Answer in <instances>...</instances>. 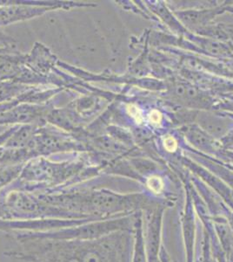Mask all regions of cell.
<instances>
[{
  "mask_svg": "<svg viewBox=\"0 0 233 262\" xmlns=\"http://www.w3.org/2000/svg\"><path fill=\"white\" fill-rule=\"evenodd\" d=\"M165 90L172 101L192 111H210L218 102L212 95L186 80L169 81L165 83Z\"/></svg>",
  "mask_w": 233,
  "mask_h": 262,
  "instance_id": "obj_1",
  "label": "cell"
},
{
  "mask_svg": "<svg viewBox=\"0 0 233 262\" xmlns=\"http://www.w3.org/2000/svg\"><path fill=\"white\" fill-rule=\"evenodd\" d=\"M180 134L183 136L186 142L191 145V148L201 154L213 158H228L233 159V153L230 149H225L220 141L216 140L197 124L190 123L185 124L179 128Z\"/></svg>",
  "mask_w": 233,
  "mask_h": 262,
  "instance_id": "obj_2",
  "label": "cell"
},
{
  "mask_svg": "<svg viewBox=\"0 0 233 262\" xmlns=\"http://www.w3.org/2000/svg\"><path fill=\"white\" fill-rule=\"evenodd\" d=\"M193 123L218 141H221L233 131V114H221L210 111H197Z\"/></svg>",
  "mask_w": 233,
  "mask_h": 262,
  "instance_id": "obj_3",
  "label": "cell"
},
{
  "mask_svg": "<svg viewBox=\"0 0 233 262\" xmlns=\"http://www.w3.org/2000/svg\"><path fill=\"white\" fill-rule=\"evenodd\" d=\"M229 4H222L219 6L207 8H188L172 11L180 23L189 32L194 34L213 24L217 16L226 12Z\"/></svg>",
  "mask_w": 233,
  "mask_h": 262,
  "instance_id": "obj_4",
  "label": "cell"
},
{
  "mask_svg": "<svg viewBox=\"0 0 233 262\" xmlns=\"http://www.w3.org/2000/svg\"><path fill=\"white\" fill-rule=\"evenodd\" d=\"M161 217L162 212L157 209L149 220L147 237L145 242L148 262H158V255L160 251Z\"/></svg>",
  "mask_w": 233,
  "mask_h": 262,
  "instance_id": "obj_5",
  "label": "cell"
},
{
  "mask_svg": "<svg viewBox=\"0 0 233 262\" xmlns=\"http://www.w3.org/2000/svg\"><path fill=\"white\" fill-rule=\"evenodd\" d=\"M151 7L152 12L156 13L167 25L170 29L174 33H177L181 38H186L191 34V32L187 30L183 25L180 23L177 17L174 15L172 11L169 9L167 6L163 2H157L156 4H148Z\"/></svg>",
  "mask_w": 233,
  "mask_h": 262,
  "instance_id": "obj_6",
  "label": "cell"
},
{
  "mask_svg": "<svg viewBox=\"0 0 233 262\" xmlns=\"http://www.w3.org/2000/svg\"><path fill=\"white\" fill-rule=\"evenodd\" d=\"M135 247H134V254H133V262H148L146 247H145V239L143 234L142 221L140 219H137L135 224Z\"/></svg>",
  "mask_w": 233,
  "mask_h": 262,
  "instance_id": "obj_7",
  "label": "cell"
},
{
  "mask_svg": "<svg viewBox=\"0 0 233 262\" xmlns=\"http://www.w3.org/2000/svg\"><path fill=\"white\" fill-rule=\"evenodd\" d=\"M213 38L227 45L233 54V26L215 24L213 27Z\"/></svg>",
  "mask_w": 233,
  "mask_h": 262,
  "instance_id": "obj_8",
  "label": "cell"
},
{
  "mask_svg": "<svg viewBox=\"0 0 233 262\" xmlns=\"http://www.w3.org/2000/svg\"><path fill=\"white\" fill-rule=\"evenodd\" d=\"M146 185L153 193L160 194L165 188V183L160 177L151 175L146 179Z\"/></svg>",
  "mask_w": 233,
  "mask_h": 262,
  "instance_id": "obj_9",
  "label": "cell"
},
{
  "mask_svg": "<svg viewBox=\"0 0 233 262\" xmlns=\"http://www.w3.org/2000/svg\"><path fill=\"white\" fill-rule=\"evenodd\" d=\"M163 147L168 153H175L179 148L178 141L173 136H166L163 139Z\"/></svg>",
  "mask_w": 233,
  "mask_h": 262,
  "instance_id": "obj_10",
  "label": "cell"
},
{
  "mask_svg": "<svg viewBox=\"0 0 233 262\" xmlns=\"http://www.w3.org/2000/svg\"><path fill=\"white\" fill-rule=\"evenodd\" d=\"M127 112L129 114V116L133 118L138 124H142L144 122V115L141 110L139 108L137 105L129 104L126 107Z\"/></svg>",
  "mask_w": 233,
  "mask_h": 262,
  "instance_id": "obj_11",
  "label": "cell"
},
{
  "mask_svg": "<svg viewBox=\"0 0 233 262\" xmlns=\"http://www.w3.org/2000/svg\"><path fill=\"white\" fill-rule=\"evenodd\" d=\"M148 120L151 122V124L155 127L161 125L164 121V115L159 110L154 108L148 115Z\"/></svg>",
  "mask_w": 233,
  "mask_h": 262,
  "instance_id": "obj_12",
  "label": "cell"
},
{
  "mask_svg": "<svg viewBox=\"0 0 233 262\" xmlns=\"http://www.w3.org/2000/svg\"><path fill=\"white\" fill-rule=\"evenodd\" d=\"M215 107H219L222 111H229L233 114V97H226L223 100H219Z\"/></svg>",
  "mask_w": 233,
  "mask_h": 262,
  "instance_id": "obj_13",
  "label": "cell"
},
{
  "mask_svg": "<svg viewBox=\"0 0 233 262\" xmlns=\"http://www.w3.org/2000/svg\"><path fill=\"white\" fill-rule=\"evenodd\" d=\"M80 260L82 262H102L100 255L92 250L86 251V253H84Z\"/></svg>",
  "mask_w": 233,
  "mask_h": 262,
  "instance_id": "obj_14",
  "label": "cell"
},
{
  "mask_svg": "<svg viewBox=\"0 0 233 262\" xmlns=\"http://www.w3.org/2000/svg\"><path fill=\"white\" fill-rule=\"evenodd\" d=\"M66 262H82L81 260H80V259H79V258H71V259H68L67 261Z\"/></svg>",
  "mask_w": 233,
  "mask_h": 262,
  "instance_id": "obj_15",
  "label": "cell"
},
{
  "mask_svg": "<svg viewBox=\"0 0 233 262\" xmlns=\"http://www.w3.org/2000/svg\"><path fill=\"white\" fill-rule=\"evenodd\" d=\"M226 12H230V13H232L233 14V6H231V5H229V6H227Z\"/></svg>",
  "mask_w": 233,
  "mask_h": 262,
  "instance_id": "obj_16",
  "label": "cell"
}]
</instances>
